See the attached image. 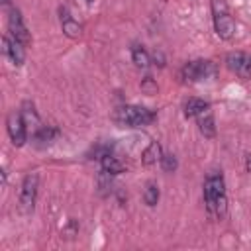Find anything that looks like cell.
I'll return each instance as SVG.
<instances>
[{
    "label": "cell",
    "mask_w": 251,
    "mask_h": 251,
    "mask_svg": "<svg viewBox=\"0 0 251 251\" xmlns=\"http://www.w3.org/2000/svg\"><path fill=\"white\" fill-rule=\"evenodd\" d=\"M143 200L147 206H155L159 202V186L155 182H147L143 190Z\"/></svg>",
    "instance_id": "cell-18"
},
{
    "label": "cell",
    "mask_w": 251,
    "mask_h": 251,
    "mask_svg": "<svg viewBox=\"0 0 251 251\" xmlns=\"http://www.w3.org/2000/svg\"><path fill=\"white\" fill-rule=\"evenodd\" d=\"M98 159L102 165V173H106V175H118L124 171V163L112 153H102Z\"/></svg>",
    "instance_id": "cell-12"
},
{
    "label": "cell",
    "mask_w": 251,
    "mask_h": 251,
    "mask_svg": "<svg viewBox=\"0 0 251 251\" xmlns=\"http://www.w3.org/2000/svg\"><path fill=\"white\" fill-rule=\"evenodd\" d=\"M37 186H39V175L29 173L25 175L22 188H20V212L22 214H31L37 198Z\"/></svg>",
    "instance_id": "cell-5"
},
{
    "label": "cell",
    "mask_w": 251,
    "mask_h": 251,
    "mask_svg": "<svg viewBox=\"0 0 251 251\" xmlns=\"http://www.w3.org/2000/svg\"><path fill=\"white\" fill-rule=\"evenodd\" d=\"M59 135V131H57V127H51V126H41L35 133H33V141H35V145H39V147H45V145H49L55 137Z\"/></svg>",
    "instance_id": "cell-15"
},
{
    "label": "cell",
    "mask_w": 251,
    "mask_h": 251,
    "mask_svg": "<svg viewBox=\"0 0 251 251\" xmlns=\"http://www.w3.org/2000/svg\"><path fill=\"white\" fill-rule=\"evenodd\" d=\"M6 126H8V133H10L12 143L16 147H22L25 143V139H27V127H25V122H24L22 114L20 112H12L8 116Z\"/></svg>",
    "instance_id": "cell-7"
},
{
    "label": "cell",
    "mask_w": 251,
    "mask_h": 251,
    "mask_svg": "<svg viewBox=\"0 0 251 251\" xmlns=\"http://www.w3.org/2000/svg\"><path fill=\"white\" fill-rule=\"evenodd\" d=\"M161 157H163L161 145H159L157 141H151V143L145 147V151L141 153V163H143L145 167H151V165L161 163Z\"/></svg>",
    "instance_id": "cell-13"
},
{
    "label": "cell",
    "mask_w": 251,
    "mask_h": 251,
    "mask_svg": "<svg viewBox=\"0 0 251 251\" xmlns=\"http://www.w3.org/2000/svg\"><path fill=\"white\" fill-rule=\"evenodd\" d=\"M86 2H88V4H92V2H94V0H86Z\"/></svg>",
    "instance_id": "cell-23"
},
{
    "label": "cell",
    "mask_w": 251,
    "mask_h": 251,
    "mask_svg": "<svg viewBox=\"0 0 251 251\" xmlns=\"http://www.w3.org/2000/svg\"><path fill=\"white\" fill-rule=\"evenodd\" d=\"M212 18H214V29L220 39H231L235 33V22L229 16L226 0H212Z\"/></svg>",
    "instance_id": "cell-2"
},
{
    "label": "cell",
    "mask_w": 251,
    "mask_h": 251,
    "mask_svg": "<svg viewBox=\"0 0 251 251\" xmlns=\"http://www.w3.org/2000/svg\"><path fill=\"white\" fill-rule=\"evenodd\" d=\"M196 124H198V129L204 133V137H214V135H216L214 116H212V110H210V108L196 116Z\"/></svg>",
    "instance_id": "cell-11"
},
{
    "label": "cell",
    "mask_w": 251,
    "mask_h": 251,
    "mask_svg": "<svg viewBox=\"0 0 251 251\" xmlns=\"http://www.w3.org/2000/svg\"><path fill=\"white\" fill-rule=\"evenodd\" d=\"M204 202L212 216L224 218L227 210V198H226V182L222 173L214 171L204 180Z\"/></svg>",
    "instance_id": "cell-1"
},
{
    "label": "cell",
    "mask_w": 251,
    "mask_h": 251,
    "mask_svg": "<svg viewBox=\"0 0 251 251\" xmlns=\"http://www.w3.org/2000/svg\"><path fill=\"white\" fill-rule=\"evenodd\" d=\"M8 29H10V35H12L14 39L22 41L24 45H29L31 35H29V31H27V27H25V24H24V18H22V14H20L18 8H12V10H10V16H8Z\"/></svg>",
    "instance_id": "cell-8"
},
{
    "label": "cell",
    "mask_w": 251,
    "mask_h": 251,
    "mask_svg": "<svg viewBox=\"0 0 251 251\" xmlns=\"http://www.w3.org/2000/svg\"><path fill=\"white\" fill-rule=\"evenodd\" d=\"M59 18H61V27H63V31H65V35H69V37H78L80 35V31H82V27H80V24L69 14V10L65 8V6H61L59 8Z\"/></svg>",
    "instance_id": "cell-10"
},
{
    "label": "cell",
    "mask_w": 251,
    "mask_h": 251,
    "mask_svg": "<svg viewBox=\"0 0 251 251\" xmlns=\"http://www.w3.org/2000/svg\"><path fill=\"white\" fill-rule=\"evenodd\" d=\"M116 120L127 127H145L155 120V112L143 106H122L116 112Z\"/></svg>",
    "instance_id": "cell-3"
},
{
    "label": "cell",
    "mask_w": 251,
    "mask_h": 251,
    "mask_svg": "<svg viewBox=\"0 0 251 251\" xmlns=\"http://www.w3.org/2000/svg\"><path fill=\"white\" fill-rule=\"evenodd\" d=\"M161 167H163V171L173 173V171L176 169V159H175V155H171V153L163 155V157H161Z\"/></svg>",
    "instance_id": "cell-19"
},
{
    "label": "cell",
    "mask_w": 251,
    "mask_h": 251,
    "mask_svg": "<svg viewBox=\"0 0 251 251\" xmlns=\"http://www.w3.org/2000/svg\"><path fill=\"white\" fill-rule=\"evenodd\" d=\"M20 114H22V118H24V122H25L27 131H33V133H35V131L41 127V122H39V118H37V114H35V110H33V104L25 102V104L22 106Z\"/></svg>",
    "instance_id": "cell-14"
},
{
    "label": "cell",
    "mask_w": 251,
    "mask_h": 251,
    "mask_svg": "<svg viewBox=\"0 0 251 251\" xmlns=\"http://www.w3.org/2000/svg\"><path fill=\"white\" fill-rule=\"evenodd\" d=\"M245 169H247V171L251 173V153H249V155L245 157Z\"/></svg>",
    "instance_id": "cell-21"
},
{
    "label": "cell",
    "mask_w": 251,
    "mask_h": 251,
    "mask_svg": "<svg viewBox=\"0 0 251 251\" xmlns=\"http://www.w3.org/2000/svg\"><path fill=\"white\" fill-rule=\"evenodd\" d=\"M131 59H133V63H135L139 69H145V67H149V63H151L149 53H147L141 45H133V47H131Z\"/></svg>",
    "instance_id": "cell-17"
},
{
    "label": "cell",
    "mask_w": 251,
    "mask_h": 251,
    "mask_svg": "<svg viewBox=\"0 0 251 251\" xmlns=\"http://www.w3.org/2000/svg\"><path fill=\"white\" fill-rule=\"evenodd\" d=\"M2 4H4V6H8V4H10V0H2Z\"/></svg>",
    "instance_id": "cell-22"
},
{
    "label": "cell",
    "mask_w": 251,
    "mask_h": 251,
    "mask_svg": "<svg viewBox=\"0 0 251 251\" xmlns=\"http://www.w3.org/2000/svg\"><path fill=\"white\" fill-rule=\"evenodd\" d=\"M210 108V104L206 102V100H202V98H188L186 102H184V114L188 116V118H196L198 114H202L204 110H208Z\"/></svg>",
    "instance_id": "cell-16"
},
{
    "label": "cell",
    "mask_w": 251,
    "mask_h": 251,
    "mask_svg": "<svg viewBox=\"0 0 251 251\" xmlns=\"http://www.w3.org/2000/svg\"><path fill=\"white\" fill-rule=\"evenodd\" d=\"M216 75V67L212 61H190L182 67L180 76L184 82H202Z\"/></svg>",
    "instance_id": "cell-4"
},
{
    "label": "cell",
    "mask_w": 251,
    "mask_h": 251,
    "mask_svg": "<svg viewBox=\"0 0 251 251\" xmlns=\"http://www.w3.org/2000/svg\"><path fill=\"white\" fill-rule=\"evenodd\" d=\"M227 69L231 73H235L241 78H249L251 76V55L243 53V51H231L226 57Z\"/></svg>",
    "instance_id": "cell-6"
},
{
    "label": "cell",
    "mask_w": 251,
    "mask_h": 251,
    "mask_svg": "<svg viewBox=\"0 0 251 251\" xmlns=\"http://www.w3.org/2000/svg\"><path fill=\"white\" fill-rule=\"evenodd\" d=\"M141 88H143L147 94H153V92H157V84H155V82H153L149 76H147V78L141 82Z\"/></svg>",
    "instance_id": "cell-20"
},
{
    "label": "cell",
    "mask_w": 251,
    "mask_h": 251,
    "mask_svg": "<svg viewBox=\"0 0 251 251\" xmlns=\"http://www.w3.org/2000/svg\"><path fill=\"white\" fill-rule=\"evenodd\" d=\"M2 51H4V55L16 65V67H20L22 63H24V59H25V45L22 43V41H18V39H14L12 35H4L2 37Z\"/></svg>",
    "instance_id": "cell-9"
}]
</instances>
